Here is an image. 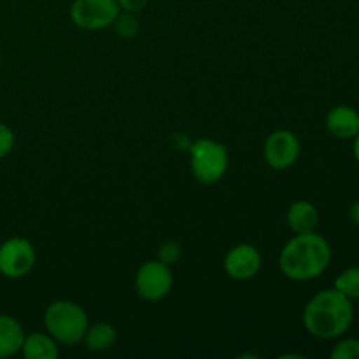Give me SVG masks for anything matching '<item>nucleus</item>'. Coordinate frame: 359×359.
Listing matches in <instances>:
<instances>
[{
	"mask_svg": "<svg viewBox=\"0 0 359 359\" xmlns=\"http://www.w3.org/2000/svg\"><path fill=\"white\" fill-rule=\"evenodd\" d=\"M349 216H351V221H353L356 226H359V200L351 205V210H349Z\"/></svg>",
	"mask_w": 359,
	"mask_h": 359,
	"instance_id": "nucleus-21",
	"label": "nucleus"
},
{
	"mask_svg": "<svg viewBox=\"0 0 359 359\" xmlns=\"http://www.w3.org/2000/svg\"><path fill=\"white\" fill-rule=\"evenodd\" d=\"M332 262V245L318 231L294 233L279 256L284 277L294 283H309L326 272Z\"/></svg>",
	"mask_w": 359,
	"mask_h": 359,
	"instance_id": "nucleus-1",
	"label": "nucleus"
},
{
	"mask_svg": "<svg viewBox=\"0 0 359 359\" xmlns=\"http://www.w3.org/2000/svg\"><path fill=\"white\" fill-rule=\"evenodd\" d=\"M112 27L116 28L121 37L132 39L133 35L139 32V20H137L135 13H128V11H123V13L118 14V18L114 20Z\"/></svg>",
	"mask_w": 359,
	"mask_h": 359,
	"instance_id": "nucleus-16",
	"label": "nucleus"
},
{
	"mask_svg": "<svg viewBox=\"0 0 359 359\" xmlns=\"http://www.w3.org/2000/svg\"><path fill=\"white\" fill-rule=\"evenodd\" d=\"M119 13L118 0H74L70 7L74 25L88 32L112 27Z\"/></svg>",
	"mask_w": 359,
	"mask_h": 359,
	"instance_id": "nucleus-6",
	"label": "nucleus"
},
{
	"mask_svg": "<svg viewBox=\"0 0 359 359\" xmlns=\"http://www.w3.org/2000/svg\"><path fill=\"white\" fill-rule=\"evenodd\" d=\"M60 344L48 332H34L25 335L20 353L25 359H56L60 356Z\"/></svg>",
	"mask_w": 359,
	"mask_h": 359,
	"instance_id": "nucleus-13",
	"label": "nucleus"
},
{
	"mask_svg": "<svg viewBox=\"0 0 359 359\" xmlns=\"http://www.w3.org/2000/svg\"><path fill=\"white\" fill-rule=\"evenodd\" d=\"M149 0H118L121 11H128V13H139L147 6Z\"/></svg>",
	"mask_w": 359,
	"mask_h": 359,
	"instance_id": "nucleus-20",
	"label": "nucleus"
},
{
	"mask_svg": "<svg viewBox=\"0 0 359 359\" xmlns=\"http://www.w3.org/2000/svg\"><path fill=\"white\" fill-rule=\"evenodd\" d=\"M174 286V276L170 266L165 265L160 259L146 262L135 276V291L142 300L160 302L168 297Z\"/></svg>",
	"mask_w": 359,
	"mask_h": 359,
	"instance_id": "nucleus-7",
	"label": "nucleus"
},
{
	"mask_svg": "<svg viewBox=\"0 0 359 359\" xmlns=\"http://www.w3.org/2000/svg\"><path fill=\"white\" fill-rule=\"evenodd\" d=\"M118 342V332L109 323H95L88 326L86 333L83 337V344L91 353H105L112 349Z\"/></svg>",
	"mask_w": 359,
	"mask_h": 359,
	"instance_id": "nucleus-14",
	"label": "nucleus"
},
{
	"mask_svg": "<svg viewBox=\"0 0 359 359\" xmlns=\"http://www.w3.org/2000/svg\"><path fill=\"white\" fill-rule=\"evenodd\" d=\"M354 323L353 300L340 291L323 290L309 300L304 311V326L312 337L321 340L340 339Z\"/></svg>",
	"mask_w": 359,
	"mask_h": 359,
	"instance_id": "nucleus-2",
	"label": "nucleus"
},
{
	"mask_svg": "<svg viewBox=\"0 0 359 359\" xmlns=\"http://www.w3.org/2000/svg\"><path fill=\"white\" fill-rule=\"evenodd\" d=\"M179 258H181V245L177 242L167 241L158 249V259L163 262L165 265H174V263L179 262Z\"/></svg>",
	"mask_w": 359,
	"mask_h": 359,
	"instance_id": "nucleus-18",
	"label": "nucleus"
},
{
	"mask_svg": "<svg viewBox=\"0 0 359 359\" xmlns=\"http://www.w3.org/2000/svg\"><path fill=\"white\" fill-rule=\"evenodd\" d=\"M37 252L34 244L23 237H11L0 244V276L6 279H23L34 270Z\"/></svg>",
	"mask_w": 359,
	"mask_h": 359,
	"instance_id": "nucleus-5",
	"label": "nucleus"
},
{
	"mask_svg": "<svg viewBox=\"0 0 359 359\" xmlns=\"http://www.w3.org/2000/svg\"><path fill=\"white\" fill-rule=\"evenodd\" d=\"M14 147V132L9 125L0 121V160L6 158Z\"/></svg>",
	"mask_w": 359,
	"mask_h": 359,
	"instance_id": "nucleus-19",
	"label": "nucleus"
},
{
	"mask_svg": "<svg viewBox=\"0 0 359 359\" xmlns=\"http://www.w3.org/2000/svg\"><path fill=\"white\" fill-rule=\"evenodd\" d=\"M0 69H2V56H0Z\"/></svg>",
	"mask_w": 359,
	"mask_h": 359,
	"instance_id": "nucleus-23",
	"label": "nucleus"
},
{
	"mask_svg": "<svg viewBox=\"0 0 359 359\" xmlns=\"http://www.w3.org/2000/svg\"><path fill=\"white\" fill-rule=\"evenodd\" d=\"M326 130L337 139H354L359 133V112L349 105L333 107L326 116Z\"/></svg>",
	"mask_w": 359,
	"mask_h": 359,
	"instance_id": "nucleus-10",
	"label": "nucleus"
},
{
	"mask_svg": "<svg viewBox=\"0 0 359 359\" xmlns=\"http://www.w3.org/2000/svg\"><path fill=\"white\" fill-rule=\"evenodd\" d=\"M46 332L62 346H76L83 342L90 321L79 304L72 300H55L44 312Z\"/></svg>",
	"mask_w": 359,
	"mask_h": 359,
	"instance_id": "nucleus-3",
	"label": "nucleus"
},
{
	"mask_svg": "<svg viewBox=\"0 0 359 359\" xmlns=\"http://www.w3.org/2000/svg\"><path fill=\"white\" fill-rule=\"evenodd\" d=\"M286 221L294 233H311L319 226V210L312 202L297 200L287 209Z\"/></svg>",
	"mask_w": 359,
	"mask_h": 359,
	"instance_id": "nucleus-11",
	"label": "nucleus"
},
{
	"mask_svg": "<svg viewBox=\"0 0 359 359\" xmlns=\"http://www.w3.org/2000/svg\"><path fill=\"white\" fill-rule=\"evenodd\" d=\"M189 163L193 177L202 184H216L224 177L230 154L224 144L214 139H198L189 147Z\"/></svg>",
	"mask_w": 359,
	"mask_h": 359,
	"instance_id": "nucleus-4",
	"label": "nucleus"
},
{
	"mask_svg": "<svg viewBox=\"0 0 359 359\" xmlns=\"http://www.w3.org/2000/svg\"><path fill=\"white\" fill-rule=\"evenodd\" d=\"M25 335L23 326L14 316L0 314V359L20 353Z\"/></svg>",
	"mask_w": 359,
	"mask_h": 359,
	"instance_id": "nucleus-12",
	"label": "nucleus"
},
{
	"mask_svg": "<svg viewBox=\"0 0 359 359\" xmlns=\"http://www.w3.org/2000/svg\"><path fill=\"white\" fill-rule=\"evenodd\" d=\"M263 265L262 252L252 244H238L228 251L224 258V272L233 280H251Z\"/></svg>",
	"mask_w": 359,
	"mask_h": 359,
	"instance_id": "nucleus-9",
	"label": "nucleus"
},
{
	"mask_svg": "<svg viewBox=\"0 0 359 359\" xmlns=\"http://www.w3.org/2000/svg\"><path fill=\"white\" fill-rule=\"evenodd\" d=\"M353 140H354V158H356V161L359 163V133Z\"/></svg>",
	"mask_w": 359,
	"mask_h": 359,
	"instance_id": "nucleus-22",
	"label": "nucleus"
},
{
	"mask_svg": "<svg viewBox=\"0 0 359 359\" xmlns=\"http://www.w3.org/2000/svg\"><path fill=\"white\" fill-rule=\"evenodd\" d=\"M265 160L273 170H287L298 161L302 153V144L297 133L290 130H276L265 140Z\"/></svg>",
	"mask_w": 359,
	"mask_h": 359,
	"instance_id": "nucleus-8",
	"label": "nucleus"
},
{
	"mask_svg": "<svg viewBox=\"0 0 359 359\" xmlns=\"http://www.w3.org/2000/svg\"><path fill=\"white\" fill-rule=\"evenodd\" d=\"M335 290L346 294L349 300H359V266L344 270L335 279Z\"/></svg>",
	"mask_w": 359,
	"mask_h": 359,
	"instance_id": "nucleus-15",
	"label": "nucleus"
},
{
	"mask_svg": "<svg viewBox=\"0 0 359 359\" xmlns=\"http://www.w3.org/2000/svg\"><path fill=\"white\" fill-rule=\"evenodd\" d=\"M333 359H359V340L358 339H344L333 347Z\"/></svg>",
	"mask_w": 359,
	"mask_h": 359,
	"instance_id": "nucleus-17",
	"label": "nucleus"
}]
</instances>
